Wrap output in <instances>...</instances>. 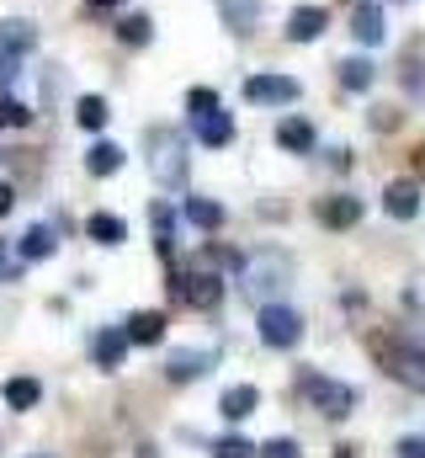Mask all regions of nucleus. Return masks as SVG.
Masks as SVG:
<instances>
[{
    "instance_id": "nucleus-13",
    "label": "nucleus",
    "mask_w": 425,
    "mask_h": 458,
    "mask_svg": "<svg viewBox=\"0 0 425 458\" xmlns=\"http://www.w3.org/2000/svg\"><path fill=\"white\" fill-rule=\"evenodd\" d=\"M255 405H261V389L255 384H234V389H223L218 416L223 421H245V416H255Z\"/></svg>"
},
{
    "instance_id": "nucleus-2",
    "label": "nucleus",
    "mask_w": 425,
    "mask_h": 458,
    "mask_svg": "<svg viewBox=\"0 0 425 458\" xmlns=\"http://www.w3.org/2000/svg\"><path fill=\"white\" fill-rule=\"evenodd\" d=\"M304 394H309V405H314L324 421H346L356 411V389L340 384V378H324V373H309L304 378Z\"/></svg>"
},
{
    "instance_id": "nucleus-14",
    "label": "nucleus",
    "mask_w": 425,
    "mask_h": 458,
    "mask_svg": "<svg viewBox=\"0 0 425 458\" xmlns=\"http://www.w3.org/2000/svg\"><path fill=\"white\" fill-rule=\"evenodd\" d=\"M324 27H329V11H324V5H298V11L288 16V38H293V43H314Z\"/></svg>"
},
{
    "instance_id": "nucleus-38",
    "label": "nucleus",
    "mask_w": 425,
    "mask_h": 458,
    "mask_svg": "<svg viewBox=\"0 0 425 458\" xmlns=\"http://www.w3.org/2000/svg\"><path fill=\"white\" fill-rule=\"evenodd\" d=\"M133 458H160V454H154V448H149V443H144V448H138V454H133Z\"/></svg>"
},
{
    "instance_id": "nucleus-17",
    "label": "nucleus",
    "mask_w": 425,
    "mask_h": 458,
    "mask_svg": "<svg viewBox=\"0 0 425 458\" xmlns=\"http://www.w3.org/2000/svg\"><path fill=\"white\" fill-rule=\"evenodd\" d=\"M128 331H96V342H91V357H96V368H122V357H128Z\"/></svg>"
},
{
    "instance_id": "nucleus-30",
    "label": "nucleus",
    "mask_w": 425,
    "mask_h": 458,
    "mask_svg": "<svg viewBox=\"0 0 425 458\" xmlns=\"http://www.w3.org/2000/svg\"><path fill=\"white\" fill-rule=\"evenodd\" d=\"M212 458H255V443H245V437H218V443H212Z\"/></svg>"
},
{
    "instance_id": "nucleus-35",
    "label": "nucleus",
    "mask_w": 425,
    "mask_h": 458,
    "mask_svg": "<svg viewBox=\"0 0 425 458\" xmlns=\"http://www.w3.org/2000/svg\"><path fill=\"white\" fill-rule=\"evenodd\" d=\"M399 458H425V437H404L399 443Z\"/></svg>"
},
{
    "instance_id": "nucleus-16",
    "label": "nucleus",
    "mask_w": 425,
    "mask_h": 458,
    "mask_svg": "<svg viewBox=\"0 0 425 458\" xmlns=\"http://www.w3.org/2000/svg\"><path fill=\"white\" fill-rule=\"evenodd\" d=\"M122 331H128L133 346H154L160 336H165V315H160V310H138V315H128Z\"/></svg>"
},
{
    "instance_id": "nucleus-24",
    "label": "nucleus",
    "mask_w": 425,
    "mask_h": 458,
    "mask_svg": "<svg viewBox=\"0 0 425 458\" xmlns=\"http://www.w3.org/2000/svg\"><path fill=\"white\" fill-rule=\"evenodd\" d=\"M86 171L91 176H112V171H122V149L117 144H91V155H86Z\"/></svg>"
},
{
    "instance_id": "nucleus-28",
    "label": "nucleus",
    "mask_w": 425,
    "mask_h": 458,
    "mask_svg": "<svg viewBox=\"0 0 425 458\" xmlns=\"http://www.w3.org/2000/svg\"><path fill=\"white\" fill-rule=\"evenodd\" d=\"M171 225H176V219H171V208H165V203H154V208H149V229H154V245H160V250H171Z\"/></svg>"
},
{
    "instance_id": "nucleus-6",
    "label": "nucleus",
    "mask_w": 425,
    "mask_h": 458,
    "mask_svg": "<svg viewBox=\"0 0 425 458\" xmlns=\"http://www.w3.org/2000/svg\"><path fill=\"white\" fill-rule=\"evenodd\" d=\"M298 81L293 75H250L245 81V102H255V107H288V102H298Z\"/></svg>"
},
{
    "instance_id": "nucleus-9",
    "label": "nucleus",
    "mask_w": 425,
    "mask_h": 458,
    "mask_svg": "<svg viewBox=\"0 0 425 458\" xmlns=\"http://www.w3.org/2000/svg\"><path fill=\"white\" fill-rule=\"evenodd\" d=\"M362 214H367V203H362V198H346V192H340V198H324V203L314 208V219L329 225V229H351Z\"/></svg>"
},
{
    "instance_id": "nucleus-10",
    "label": "nucleus",
    "mask_w": 425,
    "mask_h": 458,
    "mask_svg": "<svg viewBox=\"0 0 425 458\" xmlns=\"http://www.w3.org/2000/svg\"><path fill=\"white\" fill-rule=\"evenodd\" d=\"M192 133H197V144H208V149H223V144L234 139V117L223 113V107H212V113H197V117H192Z\"/></svg>"
},
{
    "instance_id": "nucleus-22",
    "label": "nucleus",
    "mask_w": 425,
    "mask_h": 458,
    "mask_svg": "<svg viewBox=\"0 0 425 458\" xmlns=\"http://www.w3.org/2000/svg\"><path fill=\"white\" fill-rule=\"evenodd\" d=\"M86 234H91L96 245H122V240H128V225H122L117 214H91V219H86Z\"/></svg>"
},
{
    "instance_id": "nucleus-3",
    "label": "nucleus",
    "mask_w": 425,
    "mask_h": 458,
    "mask_svg": "<svg viewBox=\"0 0 425 458\" xmlns=\"http://www.w3.org/2000/svg\"><path fill=\"white\" fill-rule=\"evenodd\" d=\"M261 342L271 352H293L304 342V320L288 310V304H261Z\"/></svg>"
},
{
    "instance_id": "nucleus-1",
    "label": "nucleus",
    "mask_w": 425,
    "mask_h": 458,
    "mask_svg": "<svg viewBox=\"0 0 425 458\" xmlns=\"http://www.w3.org/2000/svg\"><path fill=\"white\" fill-rule=\"evenodd\" d=\"M149 171L165 187H181L187 182V139L176 128H149Z\"/></svg>"
},
{
    "instance_id": "nucleus-27",
    "label": "nucleus",
    "mask_w": 425,
    "mask_h": 458,
    "mask_svg": "<svg viewBox=\"0 0 425 458\" xmlns=\"http://www.w3.org/2000/svg\"><path fill=\"white\" fill-rule=\"evenodd\" d=\"M117 38L138 48V43H149V38H154V21H149V16H128V21L117 27Z\"/></svg>"
},
{
    "instance_id": "nucleus-18",
    "label": "nucleus",
    "mask_w": 425,
    "mask_h": 458,
    "mask_svg": "<svg viewBox=\"0 0 425 458\" xmlns=\"http://www.w3.org/2000/svg\"><path fill=\"white\" fill-rule=\"evenodd\" d=\"M383 208H388L394 219H415V214H421V187H415V182H394V187L383 192Z\"/></svg>"
},
{
    "instance_id": "nucleus-37",
    "label": "nucleus",
    "mask_w": 425,
    "mask_h": 458,
    "mask_svg": "<svg viewBox=\"0 0 425 458\" xmlns=\"http://www.w3.org/2000/svg\"><path fill=\"white\" fill-rule=\"evenodd\" d=\"M86 5H91V11H112V5H117V0H86Z\"/></svg>"
},
{
    "instance_id": "nucleus-25",
    "label": "nucleus",
    "mask_w": 425,
    "mask_h": 458,
    "mask_svg": "<svg viewBox=\"0 0 425 458\" xmlns=\"http://www.w3.org/2000/svg\"><path fill=\"white\" fill-rule=\"evenodd\" d=\"M106 117H112L106 97H80V102H75V123H80V128H106Z\"/></svg>"
},
{
    "instance_id": "nucleus-31",
    "label": "nucleus",
    "mask_w": 425,
    "mask_h": 458,
    "mask_svg": "<svg viewBox=\"0 0 425 458\" xmlns=\"http://www.w3.org/2000/svg\"><path fill=\"white\" fill-rule=\"evenodd\" d=\"M212 107H218V91H208V86H192V91H187V113H192V117L212 113Z\"/></svg>"
},
{
    "instance_id": "nucleus-19",
    "label": "nucleus",
    "mask_w": 425,
    "mask_h": 458,
    "mask_svg": "<svg viewBox=\"0 0 425 458\" xmlns=\"http://www.w3.org/2000/svg\"><path fill=\"white\" fill-rule=\"evenodd\" d=\"M218 11H223V27L229 32H255V16H261V0H218Z\"/></svg>"
},
{
    "instance_id": "nucleus-29",
    "label": "nucleus",
    "mask_w": 425,
    "mask_h": 458,
    "mask_svg": "<svg viewBox=\"0 0 425 458\" xmlns=\"http://www.w3.org/2000/svg\"><path fill=\"white\" fill-rule=\"evenodd\" d=\"M27 123H32V113L16 97H0V128H27Z\"/></svg>"
},
{
    "instance_id": "nucleus-26",
    "label": "nucleus",
    "mask_w": 425,
    "mask_h": 458,
    "mask_svg": "<svg viewBox=\"0 0 425 458\" xmlns=\"http://www.w3.org/2000/svg\"><path fill=\"white\" fill-rule=\"evenodd\" d=\"M187 219H192L197 229H218L223 225V208L208 203V198H187Z\"/></svg>"
},
{
    "instance_id": "nucleus-4",
    "label": "nucleus",
    "mask_w": 425,
    "mask_h": 458,
    "mask_svg": "<svg viewBox=\"0 0 425 458\" xmlns=\"http://www.w3.org/2000/svg\"><path fill=\"white\" fill-rule=\"evenodd\" d=\"M239 272H245V293L250 299H271V293L288 288V261H277V256H255Z\"/></svg>"
},
{
    "instance_id": "nucleus-34",
    "label": "nucleus",
    "mask_w": 425,
    "mask_h": 458,
    "mask_svg": "<svg viewBox=\"0 0 425 458\" xmlns=\"http://www.w3.org/2000/svg\"><path fill=\"white\" fill-rule=\"evenodd\" d=\"M16 272H21V261H11V256H5V240H0V283H11Z\"/></svg>"
},
{
    "instance_id": "nucleus-21",
    "label": "nucleus",
    "mask_w": 425,
    "mask_h": 458,
    "mask_svg": "<svg viewBox=\"0 0 425 458\" xmlns=\"http://www.w3.org/2000/svg\"><path fill=\"white\" fill-rule=\"evenodd\" d=\"M0 48H11V54H32L38 48V32H32V21H0Z\"/></svg>"
},
{
    "instance_id": "nucleus-11",
    "label": "nucleus",
    "mask_w": 425,
    "mask_h": 458,
    "mask_svg": "<svg viewBox=\"0 0 425 458\" xmlns=\"http://www.w3.org/2000/svg\"><path fill=\"white\" fill-rule=\"evenodd\" d=\"M212 362V352H192V346H181V352H171V362H165V378L171 384H192V378H203Z\"/></svg>"
},
{
    "instance_id": "nucleus-32",
    "label": "nucleus",
    "mask_w": 425,
    "mask_h": 458,
    "mask_svg": "<svg viewBox=\"0 0 425 458\" xmlns=\"http://www.w3.org/2000/svg\"><path fill=\"white\" fill-rule=\"evenodd\" d=\"M255 454H261V458H298V443H293V437H271V443H266V448H255Z\"/></svg>"
},
{
    "instance_id": "nucleus-33",
    "label": "nucleus",
    "mask_w": 425,
    "mask_h": 458,
    "mask_svg": "<svg viewBox=\"0 0 425 458\" xmlns=\"http://www.w3.org/2000/svg\"><path fill=\"white\" fill-rule=\"evenodd\" d=\"M16 64H21V54L0 48V97H5V86H11V75H16Z\"/></svg>"
},
{
    "instance_id": "nucleus-20",
    "label": "nucleus",
    "mask_w": 425,
    "mask_h": 458,
    "mask_svg": "<svg viewBox=\"0 0 425 458\" xmlns=\"http://www.w3.org/2000/svg\"><path fill=\"white\" fill-rule=\"evenodd\" d=\"M0 394H5V405H11V411H32V405L43 400V384H38V378H27V373H16V378H5V389H0Z\"/></svg>"
},
{
    "instance_id": "nucleus-23",
    "label": "nucleus",
    "mask_w": 425,
    "mask_h": 458,
    "mask_svg": "<svg viewBox=\"0 0 425 458\" xmlns=\"http://www.w3.org/2000/svg\"><path fill=\"white\" fill-rule=\"evenodd\" d=\"M372 81H378L372 59H362V54H356V59H346V64H340V86H346V91H367Z\"/></svg>"
},
{
    "instance_id": "nucleus-12",
    "label": "nucleus",
    "mask_w": 425,
    "mask_h": 458,
    "mask_svg": "<svg viewBox=\"0 0 425 458\" xmlns=\"http://www.w3.org/2000/svg\"><path fill=\"white\" fill-rule=\"evenodd\" d=\"M277 144L288 155H314V123L309 117H282L277 123Z\"/></svg>"
},
{
    "instance_id": "nucleus-36",
    "label": "nucleus",
    "mask_w": 425,
    "mask_h": 458,
    "mask_svg": "<svg viewBox=\"0 0 425 458\" xmlns=\"http://www.w3.org/2000/svg\"><path fill=\"white\" fill-rule=\"evenodd\" d=\"M11 208H16V187H5V182H0V219H5Z\"/></svg>"
},
{
    "instance_id": "nucleus-5",
    "label": "nucleus",
    "mask_w": 425,
    "mask_h": 458,
    "mask_svg": "<svg viewBox=\"0 0 425 458\" xmlns=\"http://www.w3.org/2000/svg\"><path fill=\"white\" fill-rule=\"evenodd\" d=\"M372 352L388 362L394 378H404V384L425 389V352H415V346H394V342H383V336H372Z\"/></svg>"
},
{
    "instance_id": "nucleus-8",
    "label": "nucleus",
    "mask_w": 425,
    "mask_h": 458,
    "mask_svg": "<svg viewBox=\"0 0 425 458\" xmlns=\"http://www.w3.org/2000/svg\"><path fill=\"white\" fill-rule=\"evenodd\" d=\"M351 38H356L362 48H378V43H383V5H378V0H362V5L351 11Z\"/></svg>"
},
{
    "instance_id": "nucleus-7",
    "label": "nucleus",
    "mask_w": 425,
    "mask_h": 458,
    "mask_svg": "<svg viewBox=\"0 0 425 458\" xmlns=\"http://www.w3.org/2000/svg\"><path fill=\"white\" fill-rule=\"evenodd\" d=\"M176 299H187L192 310H218V299H223V283L212 277L208 267H203V272H187V277L176 283Z\"/></svg>"
},
{
    "instance_id": "nucleus-15",
    "label": "nucleus",
    "mask_w": 425,
    "mask_h": 458,
    "mask_svg": "<svg viewBox=\"0 0 425 458\" xmlns=\"http://www.w3.org/2000/svg\"><path fill=\"white\" fill-rule=\"evenodd\" d=\"M54 250H59V240H54L48 225H32L21 240H16V261H21V267H27V261H48Z\"/></svg>"
}]
</instances>
